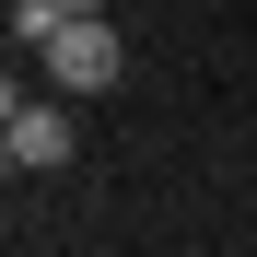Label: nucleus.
<instances>
[{"label":"nucleus","instance_id":"20e7f679","mask_svg":"<svg viewBox=\"0 0 257 257\" xmlns=\"http://www.w3.org/2000/svg\"><path fill=\"white\" fill-rule=\"evenodd\" d=\"M59 12H70V24H82V12H105V0H59Z\"/></svg>","mask_w":257,"mask_h":257},{"label":"nucleus","instance_id":"f257e3e1","mask_svg":"<svg viewBox=\"0 0 257 257\" xmlns=\"http://www.w3.org/2000/svg\"><path fill=\"white\" fill-rule=\"evenodd\" d=\"M70 152H82L70 94H12V105H0V164H12V176H59Z\"/></svg>","mask_w":257,"mask_h":257},{"label":"nucleus","instance_id":"7ed1b4c3","mask_svg":"<svg viewBox=\"0 0 257 257\" xmlns=\"http://www.w3.org/2000/svg\"><path fill=\"white\" fill-rule=\"evenodd\" d=\"M59 24H70L59 0H12V47H35V59H47V47H59Z\"/></svg>","mask_w":257,"mask_h":257},{"label":"nucleus","instance_id":"f03ea898","mask_svg":"<svg viewBox=\"0 0 257 257\" xmlns=\"http://www.w3.org/2000/svg\"><path fill=\"white\" fill-rule=\"evenodd\" d=\"M117 70H128V47H117V24H105V12L59 24V47H47V94H105Z\"/></svg>","mask_w":257,"mask_h":257}]
</instances>
